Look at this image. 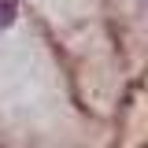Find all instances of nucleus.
I'll return each instance as SVG.
<instances>
[{
	"mask_svg": "<svg viewBox=\"0 0 148 148\" xmlns=\"http://www.w3.org/2000/svg\"><path fill=\"white\" fill-rule=\"evenodd\" d=\"M18 15V0H0V30H8Z\"/></svg>",
	"mask_w": 148,
	"mask_h": 148,
	"instance_id": "f257e3e1",
	"label": "nucleus"
}]
</instances>
